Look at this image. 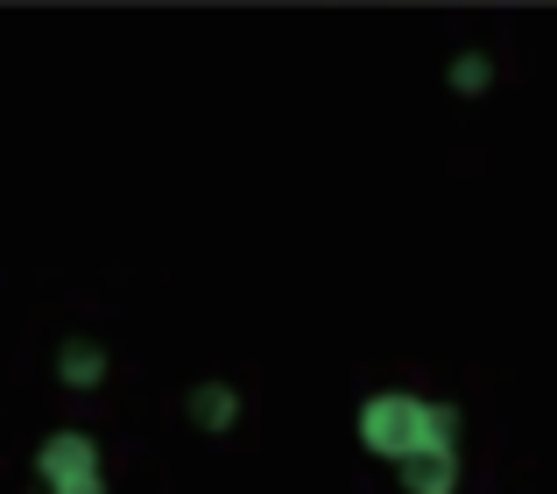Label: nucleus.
I'll return each mask as SVG.
<instances>
[{
  "instance_id": "1",
  "label": "nucleus",
  "mask_w": 557,
  "mask_h": 494,
  "mask_svg": "<svg viewBox=\"0 0 557 494\" xmlns=\"http://www.w3.org/2000/svg\"><path fill=\"white\" fill-rule=\"evenodd\" d=\"M360 439H368V453L403 467L409 494H451V481H459V453H451L459 424L423 396H374L360 410Z\"/></svg>"
},
{
  "instance_id": "2",
  "label": "nucleus",
  "mask_w": 557,
  "mask_h": 494,
  "mask_svg": "<svg viewBox=\"0 0 557 494\" xmlns=\"http://www.w3.org/2000/svg\"><path fill=\"white\" fill-rule=\"evenodd\" d=\"M42 481H50V494H99V453L85 439H50L42 445Z\"/></svg>"
}]
</instances>
